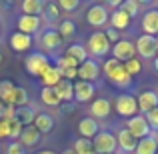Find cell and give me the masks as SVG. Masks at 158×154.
Listing matches in <instances>:
<instances>
[{
	"label": "cell",
	"mask_w": 158,
	"mask_h": 154,
	"mask_svg": "<svg viewBox=\"0 0 158 154\" xmlns=\"http://www.w3.org/2000/svg\"><path fill=\"white\" fill-rule=\"evenodd\" d=\"M102 72L106 74V78L116 86V88H130L132 86V76L124 70V66L120 64L114 58H108V60L102 64Z\"/></svg>",
	"instance_id": "1"
},
{
	"label": "cell",
	"mask_w": 158,
	"mask_h": 154,
	"mask_svg": "<svg viewBox=\"0 0 158 154\" xmlns=\"http://www.w3.org/2000/svg\"><path fill=\"white\" fill-rule=\"evenodd\" d=\"M84 48H86V52H88V56H92V58L106 56V54L112 50L108 38L104 36V32H94V34H90Z\"/></svg>",
	"instance_id": "2"
},
{
	"label": "cell",
	"mask_w": 158,
	"mask_h": 154,
	"mask_svg": "<svg viewBox=\"0 0 158 154\" xmlns=\"http://www.w3.org/2000/svg\"><path fill=\"white\" fill-rule=\"evenodd\" d=\"M92 146L96 154H114L118 150V144H116V136L110 130H100L96 136L92 138Z\"/></svg>",
	"instance_id": "3"
},
{
	"label": "cell",
	"mask_w": 158,
	"mask_h": 154,
	"mask_svg": "<svg viewBox=\"0 0 158 154\" xmlns=\"http://www.w3.org/2000/svg\"><path fill=\"white\" fill-rule=\"evenodd\" d=\"M48 66H50V60L44 52H28V56L24 58V68L32 76H40Z\"/></svg>",
	"instance_id": "4"
},
{
	"label": "cell",
	"mask_w": 158,
	"mask_h": 154,
	"mask_svg": "<svg viewBox=\"0 0 158 154\" xmlns=\"http://www.w3.org/2000/svg\"><path fill=\"white\" fill-rule=\"evenodd\" d=\"M114 108L122 118H132V116L138 114V102H136L134 94H126L122 92L114 102Z\"/></svg>",
	"instance_id": "5"
},
{
	"label": "cell",
	"mask_w": 158,
	"mask_h": 154,
	"mask_svg": "<svg viewBox=\"0 0 158 154\" xmlns=\"http://www.w3.org/2000/svg\"><path fill=\"white\" fill-rule=\"evenodd\" d=\"M124 128H126V130L130 132L136 140L148 138V136L152 134V130H150V126H148L144 114H136V116H132V118H128V122H126V126H124Z\"/></svg>",
	"instance_id": "6"
},
{
	"label": "cell",
	"mask_w": 158,
	"mask_h": 154,
	"mask_svg": "<svg viewBox=\"0 0 158 154\" xmlns=\"http://www.w3.org/2000/svg\"><path fill=\"white\" fill-rule=\"evenodd\" d=\"M136 54H140V58H154L156 56V36L140 34L134 42Z\"/></svg>",
	"instance_id": "7"
},
{
	"label": "cell",
	"mask_w": 158,
	"mask_h": 154,
	"mask_svg": "<svg viewBox=\"0 0 158 154\" xmlns=\"http://www.w3.org/2000/svg\"><path fill=\"white\" fill-rule=\"evenodd\" d=\"M134 56H136V48H134V42H130V40H120L112 46V58L118 60L120 64H124L126 60H130Z\"/></svg>",
	"instance_id": "8"
},
{
	"label": "cell",
	"mask_w": 158,
	"mask_h": 154,
	"mask_svg": "<svg viewBox=\"0 0 158 154\" xmlns=\"http://www.w3.org/2000/svg\"><path fill=\"white\" fill-rule=\"evenodd\" d=\"M100 76V64H98L94 58H88L84 60L80 66H78V80H84V82H92Z\"/></svg>",
	"instance_id": "9"
},
{
	"label": "cell",
	"mask_w": 158,
	"mask_h": 154,
	"mask_svg": "<svg viewBox=\"0 0 158 154\" xmlns=\"http://www.w3.org/2000/svg\"><path fill=\"white\" fill-rule=\"evenodd\" d=\"M108 8L102 4H92V6L86 10V22L92 24V26H104L108 22Z\"/></svg>",
	"instance_id": "10"
},
{
	"label": "cell",
	"mask_w": 158,
	"mask_h": 154,
	"mask_svg": "<svg viewBox=\"0 0 158 154\" xmlns=\"http://www.w3.org/2000/svg\"><path fill=\"white\" fill-rule=\"evenodd\" d=\"M16 26H18V32L32 36L34 32L40 30V26H42V18H40V16H26V14H22L18 20H16Z\"/></svg>",
	"instance_id": "11"
},
{
	"label": "cell",
	"mask_w": 158,
	"mask_h": 154,
	"mask_svg": "<svg viewBox=\"0 0 158 154\" xmlns=\"http://www.w3.org/2000/svg\"><path fill=\"white\" fill-rule=\"evenodd\" d=\"M96 94V86L92 82H84V80H78L74 82V100L76 102H90L92 96Z\"/></svg>",
	"instance_id": "12"
},
{
	"label": "cell",
	"mask_w": 158,
	"mask_h": 154,
	"mask_svg": "<svg viewBox=\"0 0 158 154\" xmlns=\"http://www.w3.org/2000/svg\"><path fill=\"white\" fill-rule=\"evenodd\" d=\"M116 144H118V150L120 152H134L136 150V144H138V140L134 138V136L130 134V132L126 130V128H120L118 132H116Z\"/></svg>",
	"instance_id": "13"
},
{
	"label": "cell",
	"mask_w": 158,
	"mask_h": 154,
	"mask_svg": "<svg viewBox=\"0 0 158 154\" xmlns=\"http://www.w3.org/2000/svg\"><path fill=\"white\" fill-rule=\"evenodd\" d=\"M136 102H138V110L146 114V112L158 108V94L154 90H144V92H140L136 96Z\"/></svg>",
	"instance_id": "14"
},
{
	"label": "cell",
	"mask_w": 158,
	"mask_h": 154,
	"mask_svg": "<svg viewBox=\"0 0 158 154\" xmlns=\"http://www.w3.org/2000/svg\"><path fill=\"white\" fill-rule=\"evenodd\" d=\"M10 48L14 52H28L32 48V44H34V40H32V36L28 34H22V32H14V34L10 36Z\"/></svg>",
	"instance_id": "15"
},
{
	"label": "cell",
	"mask_w": 158,
	"mask_h": 154,
	"mask_svg": "<svg viewBox=\"0 0 158 154\" xmlns=\"http://www.w3.org/2000/svg\"><path fill=\"white\" fill-rule=\"evenodd\" d=\"M40 140H42V134H40V132L36 130L34 126H26V128H22V134H20L18 142L22 144V146L26 148V150H28V148L38 146Z\"/></svg>",
	"instance_id": "16"
},
{
	"label": "cell",
	"mask_w": 158,
	"mask_h": 154,
	"mask_svg": "<svg viewBox=\"0 0 158 154\" xmlns=\"http://www.w3.org/2000/svg\"><path fill=\"white\" fill-rule=\"evenodd\" d=\"M142 30L148 36H158V8H150L142 16Z\"/></svg>",
	"instance_id": "17"
},
{
	"label": "cell",
	"mask_w": 158,
	"mask_h": 154,
	"mask_svg": "<svg viewBox=\"0 0 158 154\" xmlns=\"http://www.w3.org/2000/svg\"><path fill=\"white\" fill-rule=\"evenodd\" d=\"M38 78H40V82H42V88H54V86L62 80V72H60V68H56L54 64H50Z\"/></svg>",
	"instance_id": "18"
},
{
	"label": "cell",
	"mask_w": 158,
	"mask_h": 154,
	"mask_svg": "<svg viewBox=\"0 0 158 154\" xmlns=\"http://www.w3.org/2000/svg\"><path fill=\"white\" fill-rule=\"evenodd\" d=\"M78 132L82 134V138H88L92 140L94 136L100 132V126H98V122L94 118H90V116H86V118H82L80 122H78Z\"/></svg>",
	"instance_id": "19"
},
{
	"label": "cell",
	"mask_w": 158,
	"mask_h": 154,
	"mask_svg": "<svg viewBox=\"0 0 158 154\" xmlns=\"http://www.w3.org/2000/svg\"><path fill=\"white\" fill-rule=\"evenodd\" d=\"M112 110V104L108 98H96L92 100V106H90V118H106Z\"/></svg>",
	"instance_id": "20"
},
{
	"label": "cell",
	"mask_w": 158,
	"mask_h": 154,
	"mask_svg": "<svg viewBox=\"0 0 158 154\" xmlns=\"http://www.w3.org/2000/svg\"><path fill=\"white\" fill-rule=\"evenodd\" d=\"M54 92L60 98V102H72L74 100V82L62 78V80L54 86Z\"/></svg>",
	"instance_id": "21"
},
{
	"label": "cell",
	"mask_w": 158,
	"mask_h": 154,
	"mask_svg": "<svg viewBox=\"0 0 158 154\" xmlns=\"http://www.w3.org/2000/svg\"><path fill=\"white\" fill-rule=\"evenodd\" d=\"M60 42H62V36L58 34V30H54V28H48V30L40 36V46H42L44 50H54V48L60 46Z\"/></svg>",
	"instance_id": "22"
},
{
	"label": "cell",
	"mask_w": 158,
	"mask_h": 154,
	"mask_svg": "<svg viewBox=\"0 0 158 154\" xmlns=\"http://www.w3.org/2000/svg\"><path fill=\"white\" fill-rule=\"evenodd\" d=\"M130 22H132V18L122 10V8H118V10H114L110 14V24H112L110 28H114V30H118V32L126 30V28L130 26Z\"/></svg>",
	"instance_id": "23"
},
{
	"label": "cell",
	"mask_w": 158,
	"mask_h": 154,
	"mask_svg": "<svg viewBox=\"0 0 158 154\" xmlns=\"http://www.w3.org/2000/svg\"><path fill=\"white\" fill-rule=\"evenodd\" d=\"M32 126H34L40 134H48V132H52V128H54V118L50 114H46V112H38L36 118H34V122H32Z\"/></svg>",
	"instance_id": "24"
},
{
	"label": "cell",
	"mask_w": 158,
	"mask_h": 154,
	"mask_svg": "<svg viewBox=\"0 0 158 154\" xmlns=\"http://www.w3.org/2000/svg\"><path fill=\"white\" fill-rule=\"evenodd\" d=\"M36 114H38V110H36L34 106H30V104H28V106H22V108H16V120H18L24 128L32 126Z\"/></svg>",
	"instance_id": "25"
},
{
	"label": "cell",
	"mask_w": 158,
	"mask_h": 154,
	"mask_svg": "<svg viewBox=\"0 0 158 154\" xmlns=\"http://www.w3.org/2000/svg\"><path fill=\"white\" fill-rule=\"evenodd\" d=\"M64 56H68V58H72L74 62H76L78 66L82 64L84 60H88V52H86V48L82 46V44H70L68 48H66V52H64Z\"/></svg>",
	"instance_id": "26"
},
{
	"label": "cell",
	"mask_w": 158,
	"mask_h": 154,
	"mask_svg": "<svg viewBox=\"0 0 158 154\" xmlns=\"http://www.w3.org/2000/svg\"><path fill=\"white\" fill-rule=\"evenodd\" d=\"M6 104H10V106H16V108L28 106V92H26V88H22V86H16L14 92L10 94V98L6 100Z\"/></svg>",
	"instance_id": "27"
},
{
	"label": "cell",
	"mask_w": 158,
	"mask_h": 154,
	"mask_svg": "<svg viewBox=\"0 0 158 154\" xmlns=\"http://www.w3.org/2000/svg\"><path fill=\"white\" fill-rule=\"evenodd\" d=\"M158 152V142L154 136H148V138H142L138 140V144H136V150L134 154H156Z\"/></svg>",
	"instance_id": "28"
},
{
	"label": "cell",
	"mask_w": 158,
	"mask_h": 154,
	"mask_svg": "<svg viewBox=\"0 0 158 154\" xmlns=\"http://www.w3.org/2000/svg\"><path fill=\"white\" fill-rule=\"evenodd\" d=\"M20 8H22V14L26 16H40L44 10V2H40V0H24Z\"/></svg>",
	"instance_id": "29"
},
{
	"label": "cell",
	"mask_w": 158,
	"mask_h": 154,
	"mask_svg": "<svg viewBox=\"0 0 158 154\" xmlns=\"http://www.w3.org/2000/svg\"><path fill=\"white\" fill-rule=\"evenodd\" d=\"M72 150L76 152V154H92V152H94L92 140H88V138H78L76 142H74Z\"/></svg>",
	"instance_id": "30"
},
{
	"label": "cell",
	"mask_w": 158,
	"mask_h": 154,
	"mask_svg": "<svg viewBox=\"0 0 158 154\" xmlns=\"http://www.w3.org/2000/svg\"><path fill=\"white\" fill-rule=\"evenodd\" d=\"M40 100H42L46 106H58L60 102V98L56 96V92H54V88H42V92H40Z\"/></svg>",
	"instance_id": "31"
},
{
	"label": "cell",
	"mask_w": 158,
	"mask_h": 154,
	"mask_svg": "<svg viewBox=\"0 0 158 154\" xmlns=\"http://www.w3.org/2000/svg\"><path fill=\"white\" fill-rule=\"evenodd\" d=\"M42 14H44V18H46L48 22H54V20H58V16H60V8H58L56 2H46Z\"/></svg>",
	"instance_id": "32"
},
{
	"label": "cell",
	"mask_w": 158,
	"mask_h": 154,
	"mask_svg": "<svg viewBox=\"0 0 158 154\" xmlns=\"http://www.w3.org/2000/svg\"><path fill=\"white\" fill-rule=\"evenodd\" d=\"M14 82L12 80H0V102L6 104V100L10 98V94L14 92Z\"/></svg>",
	"instance_id": "33"
},
{
	"label": "cell",
	"mask_w": 158,
	"mask_h": 154,
	"mask_svg": "<svg viewBox=\"0 0 158 154\" xmlns=\"http://www.w3.org/2000/svg\"><path fill=\"white\" fill-rule=\"evenodd\" d=\"M124 70H126V72L128 74H130V76L132 78H134L136 76V74H140V70H142V64H140V58H130V60H126V62H124Z\"/></svg>",
	"instance_id": "34"
},
{
	"label": "cell",
	"mask_w": 158,
	"mask_h": 154,
	"mask_svg": "<svg viewBox=\"0 0 158 154\" xmlns=\"http://www.w3.org/2000/svg\"><path fill=\"white\" fill-rule=\"evenodd\" d=\"M74 32H76V24H74L72 20H62L60 26H58V34H60L62 38H70Z\"/></svg>",
	"instance_id": "35"
},
{
	"label": "cell",
	"mask_w": 158,
	"mask_h": 154,
	"mask_svg": "<svg viewBox=\"0 0 158 154\" xmlns=\"http://www.w3.org/2000/svg\"><path fill=\"white\" fill-rule=\"evenodd\" d=\"M120 8H122V10L126 12L130 18H134V16L140 12V4H138V0H124Z\"/></svg>",
	"instance_id": "36"
},
{
	"label": "cell",
	"mask_w": 158,
	"mask_h": 154,
	"mask_svg": "<svg viewBox=\"0 0 158 154\" xmlns=\"http://www.w3.org/2000/svg\"><path fill=\"white\" fill-rule=\"evenodd\" d=\"M144 118H146L150 130L158 132V108H154V110H150V112H146V114H144Z\"/></svg>",
	"instance_id": "37"
},
{
	"label": "cell",
	"mask_w": 158,
	"mask_h": 154,
	"mask_svg": "<svg viewBox=\"0 0 158 154\" xmlns=\"http://www.w3.org/2000/svg\"><path fill=\"white\" fill-rule=\"evenodd\" d=\"M56 68H60V72H62V70H66V68H78V64L68 56H60L56 60Z\"/></svg>",
	"instance_id": "38"
},
{
	"label": "cell",
	"mask_w": 158,
	"mask_h": 154,
	"mask_svg": "<svg viewBox=\"0 0 158 154\" xmlns=\"http://www.w3.org/2000/svg\"><path fill=\"white\" fill-rule=\"evenodd\" d=\"M58 8L60 10H66V12H72V10H76L78 6H80V0H58Z\"/></svg>",
	"instance_id": "39"
},
{
	"label": "cell",
	"mask_w": 158,
	"mask_h": 154,
	"mask_svg": "<svg viewBox=\"0 0 158 154\" xmlns=\"http://www.w3.org/2000/svg\"><path fill=\"white\" fill-rule=\"evenodd\" d=\"M0 120H6V122L16 120V106L6 104V106H4V110H2V114H0Z\"/></svg>",
	"instance_id": "40"
},
{
	"label": "cell",
	"mask_w": 158,
	"mask_h": 154,
	"mask_svg": "<svg viewBox=\"0 0 158 154\" xmlns=\"http://www.w3.org/2000/svg\"><path fill=\"white\" fill-rule=\"evenodd\" d=\"M6 154H26V148H24L18 140H12L6 146Z\"/></svg>",
	"instance_id": "41"
},
{
	"label": "cell",
	"mask_w": 158,
	"mask_h": 154,
	"mask_svg": "<svg viewBox=\"0 0 158 154\" xmlns=\"http://www.w3.org/2000/svg\"><path fill=\"white\" fill-rule=\"evenodd\" d=\"M22 128L24 126L18 122V120H12V122H10V138L12 140H18L20 134H22Z\"/></svg>",
	"instance_id": "42"
},
{
	"label": "cell",
	"mask_w": 158,
	"mask_h": 154,
	"mask_svg": "<svg viewBox=\"0 0 158 154\" xmlns=\"http://www.w3.org/2000/svg\"><path fill=\"white\" fill-rule=\"evenodd\" d=\"M104 36L108 38L110 46H114L116 42H120V40H122V38H120V32H118V30H114V28H108V30L104 32Z\"/></svg>",
	"instance_id": "43"
},
{
	"label": "cell",
	"mask_w": 158,
	"mask_h": 154,
	"mask_svg": "<svg viewBox=\"0 0 158 154\" xmlns=\"http://www.w3.org/2000/svg\"><path fill=\"white\" fill-rule=\"evenodd\" d=\"M2 138H10V122L0 120V140Z\"/></svg>",
	"instance_id": "44"
},
{
	"label": "cell",
	"mask_w": 158,
	"mask_h": 154,
	"mask_svg": "<svg viewBox=\"0 0 158 154\" xmlns=\"http://www.w3.org/2000/svg\"><path fill=\"white\" fill-rule=\"evenodd\" d=\"M106 6H110V8H114V10H118V8L122 6V2H120V0H108Z\"/></svg>",
	"instance_id": "45"
},
{
	"label": "cell",
	"mask_w": 158,
	"mask_h": 154,
	"mask_svg": "<svg viewBox=\"0 0 158 154\" xmlns=\"http://www.w3.org/2000/svg\"><path fill=\"white\" fill-rule=\"evenodd\" d=\"M152 70H154V72L158 74V56H156V60L152 62Z\"/></svg>",
	"instance_id": "46"
},
{
	"label": "cell",
	"mask_w": 158,
	"mask_h": 154,
	"mask_svg": "<svg viewBox=\"0 0 158 154\" xmlns=\"http://www.w3.org/2000/svg\"><path fill=\"white\" fill-rule=\"evenodd\" d=\"M36 154H56V152H52V150H40V152H36Z\"/></svg>",
	"instance_id": "47"
},
{
	"label": "cell",
	"mask_w": 158,
	"mask_h": 154,
	"mask_svg": "<svg viewBox=\"0 0 158 154\" xmlns=\"http://www.w3.org/2000/svg\"><path fill=\"white\" fill-rule=\"evenodd\" d=\"M62 154H76V152H74V150H72V148H66V150H64V152H62Z\"/></svg>",
	"instance_id": "48"
},
{
	"label": "cell",
	"mask_w": 158,
	"mask_h": 154,
	"mask_svg": "<svg viewBox=\"0 0 158 154\" xmlns=\"http://www.w3.org/2000/svg\"><path fill=\"white\" fill-rule=\"evenodd\" d=\"M156 52H158V36H156Z\"/></svg>",
	"instance_id": "49"
},
{
	"label": "cell",
	"mask_w": 158,
	"mask_h": 154,
	"mask_svg": "<svg viewBox=\"0 0 158 154\" xmlns=\"http://www.w3.org/2000/svg\"><path fill=\"white\" fill-rule=\"evenodd\" d=\"M0 62H2V50H0Z\"/></svg>",
	"instance_id": "50"
},
{
	"label": "cell",
	"mask_w": 158,
	"mask_h": 154,
	"mask_svg": "<svg viewBox=\"0 0 158 154\" xmlns=\"http://www.w3.org/2000/svg\"><path fill=\"white\" fill-rule=\"evenodd\" d=\"M156 154H158V152H156Z\"/></svg>",
	"instance_id": "51"
}]
</instances>
